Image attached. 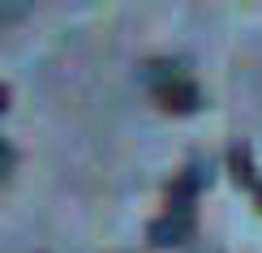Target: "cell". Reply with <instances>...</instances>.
Listing matches in <instances>:
<instances>
[{"instance_id":"4","label":"cell","mask_w":262,"mask_h":253,"mask_svg":"<svg viewBox=\"0 0 262 253\" xmlns=\"http://www.w3.org/2000/svg\"><path fill=\"white\" fill-rule=\"evenodd\" d=\"M228 172H232V180L241 185V189H254V185L262 180L258 168H254V155H249L245 142H232V146H228Z\"/></svg>"},{"instance_id":"9","label":"cell","mask_w":262,"mask_h":253,"mask_svg":"<svg viewBox=\"0 0 262 253\" xmlns=\"http://www.w3.org/2000/svg\"><path fill=\"white\" fill-rule=\"evenodd\" d=\"M249 193H254V202H258V211H262V180H258V185H254Z\"/></svg>"},{"instance_id":"1","label":"cell","mask_w":262,"mask_h":253,"mask_svg":"<svg viewBox=\"0 0 262 253\" xmlns=\"http://www.w3.org/2000/svg\"><path fill=\"white\" fill-rule=\"evenodd\" d=\"M193 232H198V215H193V211H177V206H168L163 215L150 219L146 240H150L155 249H172V245H185V240H193Z\"/></svg>"},{"instance_id":"7","label":"cell","mask_w":262,"mask_h":253,"mask_svg":"<svg viewBox=\"0 0 262 253\" xmlns=\"http://www.w3.org/2000/svg\"><path fill=\"white\" fill-rule=\"evenodd\" d=\"M13 163H17L13 142H5V137H0V176H5V172H13Z\"/></svg>"},{"instance_id":"6","label":"cell","mask_w":262,"mask_h":253,"mask_svg":"<svg viewBox=\"0 0 262 253\" xmlns=\"http://www.w3.org/2000/svg\"><path fill=\"white\" fill-rule=\"evenodd\" d=\"M26 13H30V5H21V0H13V5L0 0V21H17V17H26Z\"/></svg>"},{"instance_id":"3","label":"cell","mask_w":262,"mask_h":253,"mask_svg":"<svg viewBox=\"0 0 262 253\" xmlns=\"http://www.w3.org/2000/svg\"><path fill=\"white\" fill-rule=\"evenodd\" d=\"M155 99H159V107L181 112V116H189V112H198V107H202V90H198V82H193V78H181V82L159 86Z\"/></svg>"},{"instance_id":"2","label":"cell","mask_w":262,"mask_h":253,"mask_svg":"<svg viewBox=\"0 0 262 253\" xmlns=\"http://www.w3.org/2000/svg\"><path fill=\"white\" fill-rule=\"evenodd\" d=\"M202 185H211V163H206V159L185 163V172L168 185V206H177V211H193V197H198Z\"/></svg>"},{"instance_id":"8","label":"cell","mask_w":262,"mask_h":253,"mask_svg":"<svg viewBox=\"0 0 262 253\" xmlns=\"http://www.w3.org/2000/svg\"><path fill=\"white\" fill-rule=\"evenodd\" d=\"M5 107H9V86L0 82V112H5Z\"/></svg>"},{"instance_id":"5","label":"cell","mask_w":262,"mask_h":253,"mask_svg":"<svg viewBox=\"0 0 262 253\" xmlns=\"http://www.w3.org/2000/svg\"><path fill=\"white\" fill-rule=\"evenodd\" d=\"M181 78H189V73H185V60L159 56V60H146V64H142V82H146L150 90H159V86H168V82H181Z\"/></svg>"}]
</instances>
